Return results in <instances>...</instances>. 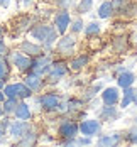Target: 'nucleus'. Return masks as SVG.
<instances>
[{
	"label": "nucleus",
	"instance_id": "obj_15",
	"mask_svg": "<svg viewBox=\"0 0 137 147\" xmlns=\"http://www.w3.org/2000/svg\"><path fill=\"white\" fill-rule=\"evenodd\" d=\"M134 83H136V74L132 73L130 69H125V71H122V73L117 74V85H119V88H129V86H134Z\"/></svg>",
	"mask_w": 137,
	"mask_h": 147
},
{
	"label": "nucleus",
	"instance_id": "obj_10",
	"mask_svg": "<svg viewBox=\"0 0 137 147\" xmlns=\"http://www.w3.org/2000/svg\"><path fill=\"white\" fill-rule=\"evenodd\" d=\"M76 46V39L73 37V34L71 36H63L59 41H58V53L63 54V56H70V54H73V49H75Z\"/></svg>",
	"mask_w": 137,
	"mask_h": 147
},
{
	"label": "nucleus",
	"instance_id": "obj_38",
	"mask_svg": "<svg viewBox=\"0 0 137 147\" xmlns=\"http://www.w3.org/2000/svg\"><path fill=\"white\" fill-rule=\"evenodd\" d=\"M0 88H5V80H0Z\"/></svg>",
	"mask_w": 137,
	"mask_h": 147
},
{
	"label": "nucleus",
	"instance_id": "obj_11",
	"mask_svg": "<svg viewBox=\"0 0 137 147\" xmlns=\"http://www.w3.org/2000/svg\"><path fill=\"white\" fill-rule=\"evenodd\" d=\"M12 63H14V66L19 69V71L26 73L27 69H30L32 59H30V56L24 54V53L20 51V53H14V54H12Z\"/></svg>",
	"mask_w": 137,
	"mask_h": 147
},
{
	"label": "nucleus",
	"instance_id": "obj_42",
	"mask_svg": "<svg viewBox=\"0 0 137 147\" xmlns=\"http://www.w3.org/2000/svg\"><path fill=\"white\" fill-rule=\"evenodd\" d=\"M2 113H3V108H2V107H0V117H2Z\"/></svg>",
	"mask_w": 137,
	"mask_h": 147
},
{
	"label": "nucleus",
	"instance_id": "obj_22",
	"mask_svg": "<svg viewBox=\"0 0 137 147\" xmlns=\"http://www.w3.org/2000/svg\"><path fill=\"white\" fill-rule=\"evenodd\" d=\"M100 30H102V27H100V24H98V22H90L88 26H85L83 32L86 34V37H95V36H98V34H100Z\"/></svg>",
	"mask_w": 137,
	"mask_h": 147
},
{
	"label": "nucleus",
	"instance_id": "obj_21",
	"mask_svg": "<svg viewBox=\"0 0 137 147\" xmlns=\"http://www.w3.org/2000/svg\"><path fill=\"white\" fill-rule=\"evenodd\" d=\"M14 115L19 118V120H29V118L32 117V113H30L29 105H27V103H17Z\"/></svg>",
	"mask_w": 137,
	"mask_h": 147
},
{
	"label": "nucleus",
	"instance_id": "obj_24",
	"mask_svg": "<svg viewBox=\"0 0 137 147\" xmlns=\"http://www.w3.org/2000/svg\"><path fill=\"white\" fill-rule=\"evenodd\" d=\"M113 51L115 53H124L125 49H127V39L124 37V36H120V37H115L113 39Z\"/></svg>",
	"mask_w": 137,
	"mask_h": 147
},
{
	"label": "nucleus",
	"instance_id": "obj_17",
	"mask_svg": "<svg viewBox=\"0 0 137 147\" xmlns=\"http://www.w3.org/2000/svg\"><path fill=\"white\" fill-rule=\"evenodd\" d=\"M26 85L32 90V93H36V91H41L43 86H44V80H43V76H39V74L36 73H30L27 78H26Z\"/></svg>",
	"mask_w": 137,
	"mask_h": 147
},
{
	"label": "nucleus",
	"instance_id": "obj_14",
	"mask_svg": "<svg viewBox=\"0 0 137 147\" xmlns=\"http://www.w3.org/2000/svg\"><path fill=\"white\" fill-rule=\"evenodd\" d=\"M137 105V90L134 86H129V88H124L120 98V108H127L130 105Z\"/></svg>",
	"mask_w": 137,
	"mask_h": 147
},
{
	"label": "nucleus",
	"instance_id": "obj_25",
	"mask_svg": "<svg viewBox=\"0 0 137 147\" xmlns=\"http://www.w3.org/2000/svg\"><path fill=\"white\" fill-rule=\"evenodd\" d=\"M81 105H83V100H76V98H71V100H68L66 103V112H80V108H81Z\"/></svg>",
	"mask_w": 137,
	"mask_h": 147
},
{
	"label": "nucleus",
	"instance_id": "obj_5",
	"mask_svg": "<svg viewBox=\"0 0 137 147\" xmlns=\"http://www.w3.org/2000/svg\"><path fill=\"white\" fill-rule=\"evenodd\" d=\"M78 132H80V127H78V123H76L75 120L64 118L59 123V127H58V134L63 139H75L76 135H78Z\"/></svg>",
	"mask_w": 137,
	"mask_h": 147
},
{
	"label": "nucleus",
	"instance_id": "obj_35",
	"mask_svg": "<svg viewBox=\"0 0 137 147\" xmlns=\"http://www.w3.org/2000/svg\"><path fill=\"white\" fill-rule=\"evenodd\" d=\"M0 125H2V129H3V130H7V129H9V127H10V122H9V118H3V120H2V123H0Z\"/></svg>",
	"mask_w": 137,
	"mask_h": 147
},
{
	"label": "nucleus",
	"instance_id": "obj_3",
	"mask_svg": "<svg viewBox=\"0 0 137 147\" xmlns=\"http://www.w3.org/2000/svg\"><path fill=\"white\" fill-rule=\"evenodd\" d=\"M80 127V134L81 135H88V137H95L102 134V122L98 118H85L78 123Z\"/></svg>",
	"mask_w": 137,
	"mask_h": 147
},
{
	"label": "nucleus",
	"instance_id": "obj_12",
	"mask_svg": "<svg viewBox=\"0 0 137 147\" xmlns=\"http://www.w3.org/2000/svg\"><path fill=\"white\" fill-rule=\"evenodd\" d=\"M102 102L103 105H117L120 103V91L119 86H108L102 91Z\"/></svg>",
	"mask_w": 137,
	"mask_h": 147
},
{
	"label": "nucleus",
	"instance_id": "obj_9",
	"mask_svg": "<svg viewBox=\"0 0 137 147\" xmlns=\"http://www.w3.org/2000/svg\"><path fill=\"white\" fill-rule=\"evenodd\" d=\"M68 73V64L66 63H54L53 66H51V69H49V73H47V81L49 83H58L61 78H64Z\"/></svg>",
	"mask_w": 137,
	"mask_h": 147
},
{
	"label": "nucleus",
	"instance_id": "obj_2",
	"mask_svg": "<svg viewBox=\"0 0 137 147\" xmlns=\"http://www.w3.org/2000/svg\"><path fill=\"white\" fill-rule=\"evenodd\" d=\"M3 95L7 98H29L32 96V90L26 83H14L3 88Z\"/></svg>",
	"mask_w": 137,
	"mask_h": 147
},
{
	"label": "nucleus",
	"instance_id": "obj_20",
	"mask_svg": "<svg viewBox=\"0 0 137 147\" xmlns=\"http://www.w3.org/2000/svg\"><path fill=\"white\" fill-rule=\"evenodd\" d=\"M88 63H90V56L81 54V56L75 58L71 63H70V69H71V71H81V69H83Z\"/></svg>",
	"mask_w": 137,
	"mask_h": 147
},
{
	"label": "nucleus",
	"instance_id": "obj_39",
	"mask_svg": "<svg viewBox=\"0 0 137 147\" xmlns=\"http://www.w3.org/2000/svg\"><path fill=\"white\" fill-rule=\"evenodd\" d=\"M3 135H5V130H3V129H2V125H0V137H3Z\"/></svg>",
	"mask_w": 137,
	"mask_h": 147
},
{
	"label": "nucleus",
	"instance_id": "obj_27",
	"mask_svg": "<svg viewBox=\"0 0 137 147\" xmlns=\"http://www.w3.org/2000/svg\"><path fill=\"white\" fill-rule=\"evenodd\" d=\"M71 34H80V32H83V29H85V24H83V20L78 17V19H75L73 22H71Z\"/></svg>",
	"mask_w": 137,
	"mask_h": 147
},
{
	"label": "nucleus",
	"instance_id": "obj_13",
	"mask_svg": "<svg viewBox=\"0 0 137 147\" xmlns=\"http://www.w3.org/2000/svg\"><path fill=\"white\" fill-rule=\"evenodd\" d=\"M98 115H100V120H103V122H115L120 118V112L117 110L115 105H103L102 110L98 112Z\"/></svg>",
	"mask_w": 137,
	"mask_h": 147
},
{
	"label": "nucleus",
	"instance_id": "obj_7",
	"mask_svg": "<svg viewBox=\"0 0 137 147\" xmlns=\"http://www.w3.org/2000/svg\"><path fill=\"white\" fill-rule=\"evenodd\" d=\"M70 26H71V15H70V12L66 9L59 10L58 14L54 15V27L58 30V34L64 36V32L70 29Z\"/></svg>",
	"mask_w": 137,
	"mask_h": 147
},
{
	"label": "nucleus",
	"instance_id": "obj_1",
	"mask_svg": "<svg viewBox=\"0 0 137 147\" xmlns=\"http://www.w3.org/2000/svg\"><path fill=\"white\" fill-rule=\"evenodd\" d=\"M30 36L34 39H37L39 42H43L46 49H49L51 46L56 42V39H58V30H56V27H53V26L39 24V26H34L30 29Z\"/></svg>",
	"mask_w": 137,
	"mask_h": 147
},
{
	"label": "nucleus",
	"instance_id": "obj_18",
	"mask_svg": "<svg viewBox=\"0 0 137 147\" xmlns=\"http://www.w3.org/2000/svg\"><path fill=\"white\" fill-rule=\"evenodd\" d=\"M20 51H22L24 54H27V56H32V58H36V56L43 54V49H41V46L32 44L30 41H24V42L20 44Z\"/></svg>",
	"mask_w": 137,
	"mask_h": 147
},
{
	"label": "nucleus",
	"instance_id": "obj_4",
	"mask_svg": "<svg viewBox=\"0 0 137 147\" xmlns=\"http://www.w3.org/2000/svg\"><path fill=\"white\" fill-rule=\"evenodd\" d=\"M51 66H53L51 58L49 56H44V54H39V56H36V58L32 59L30 69H32V73L39 74V76H46V74L49 73Z\"/></svg>",
	"mask_w": 137,
	"mask_h": 147
},
{
	"label": "nucleus",
	"instance_id": "obj_32",
	"mask_svg": "<svg viewBox=\"0 0 137 147\" xmlns=\"http://www.w3.org/2000/svg\"><path fill=\"white\" fill-rule=\"evenodd\" d=\"M76 144H78V146H88V144H91V137H88V135H83V137L76 139Z\"/></svg>",
	"mask_w": 137,
	"mask_h": 147
},
{
	"label": "nucleus",
	"instance_id": "obj_31",
	"mask_svg": "<svg viewBox=\"0 0 137 147\" xmlns=\"http://www.w3.org/2000/svg\"><path fill=\"white\" fill-rule=\"evenodd\" d=\"M125 140H127V142H130V144H137V125H136V127H132V129L127 132Z\"/></svg>",
	"mask_w": 137,
	"mask_h": 147
},
{
	"label": "nucleus",
	"instance_id": "obj_23",
	"mask_svg": "<svg viewBox=\"0 0 137 147\" xmlns=\"http://www.w3.org/2000/svg\"><path fill=\"white\" fill-rule=\"evenodd\" d=\"M93 7V0H80V3L76 5V12L78 14H88Z\"/></svg>",
	"mask_w": 137,
	"mask_h": 147
},
{
	"label": "nucleus",
	"instance_id": "obj_29",
	"mask_svg": "<svg viewBox=\"0 0 137 147\" xmlns=\"http://www.w3.org/2000/svg\"><path fill=\"white\" fill-rule=\"evenodd\" d=\"M9 76V63L0 58V80H5Z\"/></svg>",
	"mask_w": 137,
	"mask_h": 147
},
{
	"label": "nucleus",
	"instance_id": "obj_26",
	"mask_svg": "<svg viewBox=\"0 0 137 147\" xmlns=\"http://www.w3.org/2000/svg\"><path fill=\"white\" fill-rule=\"evenodd\" d=\"M15 107H17V98H7V102L2 105L3 113H14Z\"/></svg>",
	"mask_w": 137,
	"mask_h": 147
},
{
	"label": "nucleus",
	"instance_id": "obj_41",
	"mask_svg": "<svg viewBox=\"0 0 137 147\" xmlns=\"http://www.w3.org/2000/svg\"><path fill=\"white\" fill-rule=\"evenodd\" d=\"M2 34H3V27L0 26V37H2Z\"/></svg>",
	"mask_w": 137,
	"mask_h": 147
},
{
	"label": "nucleus",
	"instance_id": "obj_6",
	"mask_svg": "<svg viewBox=\"0 0 137 147\" xmlns=\"http://www.w3.org/2000/svg\"><path fill=\"white\" fill-rule=\"evenodd\" d=\"M39 105L44 112H56V110H59L61 100L56 93H44L39 98Z\"/></svg>",
	"mask_w": 137,
	"mask_h": 147
},
{
	"label": "nucleus",
	"instance_id": "obj_8",
	"mask_svg": "<svg viewBox=\"0 0 137 147\" xmlns=\"http://www.w3.org/2000/svg\"><path fill=\"white\" fill-rule=\"evenodd\" d=\"M32 130V127H30V123L27 120H19L17 118V122L14 123H10V135L14 137V139H22V137H26L27 134Z\"/></svg>",
	"mask_w": 137,
	"mask_h": 147
},
{
	"label": "nucleus",
	"instance_id": "obj_19",
	"mask_svg": "<svg viewBox=\"0 0 137 147\" xmlns=\"http://www.w3.org/2000/svg\"><path fill=\"white\" fill-rule=\"evenodd\" d=\"M97 15L100 19H110L113 15V5H112V0H105L100 3L98 10H97Z\"/></svg>",
	"mask_w": 137,
	"mask_h": 147
},
{
	"label": "nucleus",
	"instance_id": "obj_28",
	"mask_svg": "<svg viewBox=\"0 0 137 147\" xmlns=\"http://www.w3.org/2000/svg\"><path fill=\"white\" fill-rule=\"evenodd\" d=\"M127 3H129V0H112V5H113V12H120L127 7Z\"/></svg>",
	"mask_w": 137,
	"mask_h": 147
},
{
	"label": "nucleus",
	"instance_id": "obj_34",
	"mask_svg": "<svg viewBox=\"0 0 137 147\" xmlns=\"http://www.w3.org/2000/svg\"><path fill=\"white\" fill-rule=\"evenodd\" d=\"M5 53H7V46H5V42H3V41L0 39V58H2V56H3Z\"/></svg>",
	"mask_w": 137,
	"mask_h": 147
},
{
	"label": "nucleus",
	"instance_id": "obj_37",
	"mask_svg": "<svg viewBox=\"0 0 137 147\" xmlns=\"http://www.w3.org/2000/svg\"><path fill=\"white\" fill-rule=\"evenodd\" d=\"M32 2H34V0H24V5H26V7H29Z\"/></svg>",
	"mask_w": 137,
	"mask_h": 147
},
{
	"label": "nucleus",
	"instance_id": "obj_36",
	"mask_svg": "<svg viewBox=\"0 0 137 147\" xmlns=\"http://www.w3.org/2000/svg\"><path fill=\"white\" fill-rule=\"evenodd\" d=\"M10 5V0H0V7H3V9H7Z\"/></svg>",
	"mask_w": 137,
	"mask_h": 147
},
{
	"label": "nucleus",
	"instance_id": "obj_16",
	"mask_svg": "<svg viewBox=\"0 0 137 147\" xmlns=\"http://www.w3.org/2000/svg\"><path fill=\"white\" fill-rule=\"evenodd\" d=\"M122 140V135L119 132H112V134H103L98 137V146H103V147H112V146H117L119 142Z\"/></svg>",
	"mask_w": 137,
	"mask_h": 147
},
{
	"label": "nucleus",
	"instance_id": "obj_30",
	"mask_svg": "<svg viewBox=\"0 0 137 147\" xmlns=\"http://www.w3.org/2000/svg\"><path fill=\"white\" fill-rule=\"evenodd\" d=\"M100 90H102V83H97V85H93V86H91V88L86 91V95H85V98H83V100H90V98H93V96H95V95H97Z\"/></svg>",
	"mask_w": 137,
	"mask_h": 147
},
{
	"label": "nucleus",
	"instance_id": "obj_43",
	"mask_svg": "<svg viewBox=\"0 0 137 147\" xmlns=\"http://www.w3.org/2000/svg\"><path fill=\"white\" fill-rule=\"evenodd\" d=\"M136 125H137V117H136Z\"/></svg>",
	"mask_w": 137,
	"mask_h": 147
},
{
	"label": "nucleus",
	"instance_id": "obj_40",
	"mask_svg": "<svg viewBox=\"0 0 137 147\" xmlns=\"http://www.w3.org/2000/svg\"><path fill=\"white\" fill-rule=\"evenodd\" d=\"M3 96H5V95H3V93H2V91H0V102H2V100H3Z\"/></svg>",
	"mask_w": 137,
	"mask_h": 147
},
{
	"label": "nucleus",
	"instance_id": "obj_33",
	"mask_svg": "<svg viewBox=\"0 0 137 147\" xmlns=\"http://www.w3.org/2000/svg\"><path fill=\"white\" fill-rule=\"evenodd\" d=\"M51 2L56 3V5H59V7H70L73 3V0H51Z\"/></svg>",
	"mask_w": 137,
	"mask_h": 147
}]
</instances>
